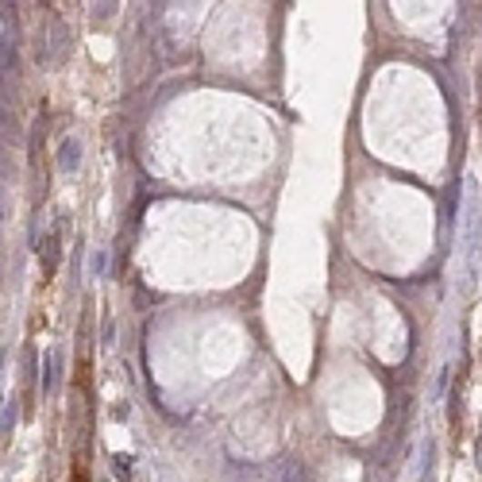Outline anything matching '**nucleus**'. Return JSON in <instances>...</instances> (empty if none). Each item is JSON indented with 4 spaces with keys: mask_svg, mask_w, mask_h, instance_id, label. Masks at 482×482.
Segmentation results:
<instances>
[]
</instances>
